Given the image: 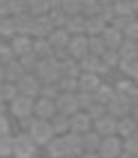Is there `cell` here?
Instances as JSON below:
<instances>
[{"instance_id":"cell-1","label":"cell","mask_w":138,"mask_h":158,"mask_svg":"<svg viewBox=\"0 0 138 158\" xmlns=\"http://www.w3.org/2000/svg\"><path fill=\"white\" fill-rule=\"evenodd\" d=\"M34 76L38 78V82H40V85H56V82L60 80L58 60H56L54 56H51V58H42V60H38Z\"/></svg>"},{"instance_id":"cell-2","label":"cell","mask_w":138,"mask_h":158,"mask_svg":"<svg viewBox=\"0 0 138 158\" xmlns=\"http://www.w3.org/2000/svg\"><path fill=\"white\" fill-rule=\"evenodd\" d=\"M105 109H107L109 116H114V118L118 120V118H123V116L132 114V102H129V98H127L125 94L114 91V96H111V100L107 105H105Z\"/></svg>"},{"instance_id":"cell-3","label":"cell","mask_w":138,"mask_h":158,"mask_svg":"<svg viewBox=\"0 0 138 158\" xmlns=\"http://www.w3.org/2000/svg\"><path fill=\"white\" fill-rule=\"evenodd\" d=\"M36 152H38V145L29 138L27 131L14 136V152H11V154H14L16 158H34Z\"/></svg>"},{"instance_id":"cell-4","label":"cell","mask_w":138,"mask_h":158,"mask_svg":"<svg viewBox=\"0 0 138 158\" xmlns=\"http://www.w3.org/2000/svg\"><path fill=\"white\" fill-rule=\"evenodd\" d=\"M27 134H29V138L34 140L36 145H47L51 138H54V129H51V125H49V120H34V125L27 129Z\"/></svg>"},{"instance_id":"cell-5","label":"cell","mask_w":138,"mask_h":158,"mask_svg":"<svg viewBox=\"0 0 138 158\" xmlns=\"http://www.w3.org/2000/svg\"><path fill=\"white\" fill-rule=\"evenodd\" d=\"M123 38H129V40H136L138 38V25H136V18L134 16H123V18H114L109 23Z\"/></svg>"},{"instance_id":"cell-6","label":"cell","mask_w":138,"mask_h":158,"mask_svg":"<svg viewBox=\"0 0 138 158\" xmlns=\"http://www.w3.org/2000/svg\"><path fill=\"white\" fill-rule=\"evenodd\" d=\"M54 107H56V114H62V116H73L78 109V100H76V94H58L54 98Z\"/></svg>"},{"instance_id":"cell-7","label":"cell","mask_w":138,"mask_h":158,"mask_svg":"<svg viewBox=\"0 0 138 158\" xmlns=\"http://www.w3.org/2000/svg\"><path fill=\"white\" fill-rule=\"evenodd\" d=\"M16 89H18V96H29V98H36L38 96V89H40V82L34 73H23L18 80H16Z\"/></svg>"},{"instance_id":"cell-8","label":"cell","mask_w":138,"mask_h":158,"mask_svg":"<svg viewBox=\"0 0 138 158\" xmlns=\"http://www.w3.org/2000/svg\"><path fill=\"white\" fill-rule=\"evenodd\" d=\"M120 138L118 136H105L100 138V145H98V158H118V154L123 152L120 149Z\"/></svg>"},{"instance_id":"cell-9","label":"cell","mask_w":138,"mask_h":158,"mask_svg":"<svg viewBox=\"0 0 138 158\" xmlns=\"http://www.w3.org/2000/svg\"><path fill=\"white\" fill-rule=\"evenodd\" d=\"M9 109L18 118H25V116H34V98L29 96H16L9 102Z\"/></svg>"},{"instance_id":"cell-10","label":"cell","mask_w":138,"mask_h":158,"mask_svg":"<svg viewBox=\"0 0 138 158\" xmlns=\"http://www.w3.org/2000/svg\"><path fill=\"white\" fill-rule=\"evenodd\" d=\"M67 54L73 60H80L89 54L87 51V36H69V43H67Z\"/></svg>"},{"instance_id":"cell-11","label":"cell","mask_w":138,"mask_h":158,"mask_svg":"<svg viewBox=\"0 0 138 158\" xmlns=\"http://www.w3.org/2000/svg\"><path fill=\"white\" fill-rule=\"evenodd\" d=\"M91 118L85 111H76L73 116H69V131H73V134H87V131H91Z\"/></svg>"},{"instance_id":"cell-12","label":"cell","mask_w":138,"mask_h":158,"mask_svg":"<svg viewBox=\"0 0 138 158\" xmlns=\"http://www.w3.org/2000/svg\"><path fill=\"white\" fill-rule=\"evenodd\" d=\"M91 127H96L94 131H96L100 138H105V136H116V118L109 116V114H105V116H100L98 120H94Z\"/></svg>"},{"instance_id":"cell-13","label":"cell","mask_w":138,"mask_h":158,"mask_svg":"<svg viewBox=\"0 0 138 158\" xmlns=\"http://www.w3.org/2000/svg\"><path fill=\"white\" fill-rule=\"evenodd\" d=\"M54 114H56L54 100H47V98L34 100V118H38V120H51V116H54Z\"/></svg>"},{"instance_id":"cell-14","label":"cell","mask_w":138,"mask_h":158,"mask_svg":"<svg viewBox=\"0 0 138 158\" xmlns=\"http://www.w3.org/2000/svg\"><path fill=\"white\" fill-rule=\"evenodd\" d=\"M100 40H102V45H105V49H107V51H118V47H120V43H123V36H120L111 25H107V27H105V31L100 34Z\"/></svg>"},{"instance_id":"cell-15","label":"cell","mask_w":138,"mask_h":158,"mask_svg":"<svg viewBox=\"0 0 138 158\" xmlns=\"http://www.w3.org/2000/svg\"><path fill=\"white\" fill-rule=\"evenodd\" d=\"M62 143H65V147H67V154H69V156L78 158V156L82 154V136H80V134L67 131L65 136H62Z\"/></svg>"},{"instance_id":"cell-16","label":"cell","mask_w":138,"mask_h":158,"mask_svg":"<svg viewBox=\"0 0 138 158\" xmlns=\"http://www.w3.org/2000/svg\"><path fill=\"white\" fill-rule=\"evenodd\" d=\"M116 136L123 138H129V136H136V120L132 116H123V118L116 120Z\"/></svg>"},{"instance_id":"cell-17","label":"cell","mask_w":138,"mask_h":158,"mask_svg":"<svg viewBox=\"0 0 138 158\" xmlns=\"http://www.w3.org/2000/svg\"><path fill=\"white\" fill-rule=\"evenodd\" d=\"M100 85H102L100 76H96V73H78V91L94 94Z\"/></svg>"},{"instance_id":"cell-18","label":"cell","mask_w":138,"mask_h":158,"mask_svg":"<svg viewBox=\"0 0 138 158\" xmlns=\"http://www.w3.org/2000/svg\"><path fill=\"white\" fill-rule=\"evenodd\" d=\"M51 31H54V25L49 23L47 16H36L34 18V27H31V36L34 38H47Z\"/></svg>"},{"instance_id":"cell-19","label":"cell","mask_w":138,"mask_h":158,"mask_svg":"<svg viewBox=\"0 0 138 158\" xmlns=\"http://www.w3.org/2000/svg\"><path fill=\"white\" fill-rule=\"evenodd\" d=\"M31 27H34V16L20 14L14 18V31L16 36H31Z\"/></svg>"},{"instance_id":"cell-20","label":"cell","mask_w":138,"mask_h":158,"mask_svg":"<svg viewBox=\"0 0 138 158\" xmlns=\"http://www.w3.org/2000/svg\"><path fill=\"white\" fill-rule=\"evenodd\" d=\"M11 54H14V58L18 56H25V54H29L31 51V36H14L11 38Z\"/></svg>"},{"instance_id":"cell-21","label":"cell","mask_w":138,"mask_h":158,"mask_svg":"<svg viewBox=\"0 0 138 158\" xmlns=\"http://www.w3.org/2000/svg\"><path fill=\"white\" fill-rule=\"evenodd\" d=\"M31 54H36L42 60V58L54 56V49H51V45L47 43V38H31Z\"/></svg>"},{"instance_id":"cell-22","label":"cell","mask_w":138,"mask_h":158,"mask_svg":"<svg viewBox=\"0 0 138 158\" xmlns=\"http://www.w3.org/2000/svg\"><path fill=\"white\" fill-rule=\"evenodd\" d=\"M65 31L69 36H85V16H80V14L69 16L65 23Z\"/></svg>"},{"instance_id":"cell-23","label":"cell","mask_w":138,"mask_h":158,"mask_svg":"<svg viewBox=\"0 0 138 158\" xmlns=\"http://www.w3.org/2000/svg\"><path fill=\"white\" fill-rule=\"evenodd\" d=\"M47 43L51 45V49H67V43H69V34L65 29H54L51 34L47 36Z\"/></svg>"},{"instance_id":"cell-24","label":"cell","mask_w":138,"mask_h":158,"mask_svg":"<svg viewBox=\"0 0 138 158\" xmlns=\"http://www.w3.org/2000/svg\"><path fill=\"white\" fill-rule=\"evenodd\" d=\"M45 147H47V154L51 158H65V156H69L65 143H62V136H54V138H51Z\"/></svg>"},{"instance_id":"cell-25","label":"cell","mask_w":138,"mask_h":158,"mask_svg":"<svg viewBox=\"0 0 138 158\" xmlns=\"http://www.w3.org/2000/svg\"><path fill=\"white\" fill-rule=\"evenodd\" d=\"M105 27H107V23H102V20L98 16H89V18H85V36H100Z\"/></svg>"},{"instance_id":"cell-26","label":"cell","mask_w":138,"mask_h":158,"mask_svg":"<svg viewBox=\"0 0 138 158\" xmlns=\"http://www.w3.org/2000/svg\"><path fill=\"white\" fill-rule=\"evenodd\" d=\"M136 5H138V0H118V2H114L111 7H114L116 18H123V16H134Z\"/></svg>"},{"instance_id":"cell-27","label":"cell","mask_w":138,"mask_h":158,"mask_svg":"<svg viewBox=\"0 0 138 158\" xmlns=\"http://www.w3.org/2000/svg\"><path fill=\"white\" fill-rule=\"evenodd\" d=\"M2 73H5V80L2 82H16L20 76H23V69H20V65H18V60L14 58V60H9L7 65L2 67Z\"/></svg>"},{"instance_id":"cell-28","label":"cell","mask_w":138,"mask_h":158,"mask_svg":"<svg viewBox=\"0 0 138 158\" xmlns=\"http://www.w3.org/2000/svg\"><path fill=\"white\" fill-rule=\"evenodd\" d=\"M58 69H60V76H69V78H78V60H73V58H65V60H60L58 62Z\"/></svg>"},{"instance_id":"cell-29","label":"cell","mask_w":138,"mask_h":158,"mask_svg":"<svg viewBox=\"0 0 138 158\" xmlns=\"http://www.w3.org/2000/svg\"><path fill=\"white\" fill-rule=\"evenodd\" d=\"M49 125H51V129H54L56 136H62V134L69 131V118L62 116V114H54L51 120H49Z\"/></svg>"},{"instance_id":"cell-30","label":"cell","mask_w":138,"mask_h":158,"mask_svg":"<svg viewBox=\"0 0 138 158\" xmlns=\"http://www.w3.org/2000/svg\"><path fill=\"white\" fill-rule=\"evenodd\" d=\"M49 11V5L47 0H27V14L29 16H47Z\"/></svg>"},{"instance_id":"cell-31","label":"cell","mask_w":138,"mask_h":158,"mask_svg":"<svg viewBox=\"0 0 138 158\" xmlns=\"http://www.w3.org/2000/svg\"><path fill=\"white\" fill-rule=\"evenodd\" d=\"M98 65H100V58L89 56V54L85 56V58H80V60H78V69H80V73H96Z\"/></svg>"},{"instance_id":"cell-32","label":"cell","mask_w":138,"mask_h":158,"mask_svg":"<svg viewBox=\"0 0 138 158\" xmlns=\"http://www.w3.org/2000/svg\"><path fill=\"white\" fill-rule=\"evenodd\" d=\"M118 67H120V71H123L129 80L138 76V60H136V58H120Z\"/></svg>"},{"instance_id":"cell-33","label":"cell","mask_w":138,"mask_h":158,"mask_svg":"<svg viewBox=\"0 0 138 158\" xmlns=\"http://www.w3.org/2000/svg\"><path fill=\"white\" fill-rule=\"evenodd\" d=\"M38 56L36 54H31V51H29V54H25V56H20L18 58V65H20V69H23L25 73H34L36 71V65H38Z\"/></svg>"},{"instance_id":"cell-34","label":"cell","mask_w":138,"mask_h":158,"mask_svg":"<svg viewBox=\"0 0 138 158\" xmlns=\"http://www.w3.org/2000/svg\"><path fill=\"white\" fill-rule=\"evenodd\" d=\"M98 145H100V136L96 131L82 134V152H98Z\"/></svg>"},{"instance_id":"cell-35","label":"cell","mask_w":138,"mask_h":158,"mask_svg":"<svg viewBox=\"0 0 138 158\" xmlns=\"http://www.w3.org/2000/svg\"><path fill=\"white\" fill-rule=\"evenodd\" d=\"M87 51H89V56H96V58H100L105 51V45H102V40H100V36H89L87 38Z\"/></svg>"},{"instance_id":"cell-36","label":"cell","mask_w":138,"mask_h":158,"mask_svg":"<svg viewBox=\"0 0 138 158\" xmlns=\"http://www.w3.org/2000/svg\"><path fill=\"white\" fill-rule=\"evenodd\" d=\"M60 94H76L78 89V78H69V76H60V80L56 82Z\"/></svg>"},{"instance_id":"cell-37","label":"cell","mask_w":138,"mask_h":158,"mask_svg":"<svg viewBox=\"0 0 138 158\" xmlns=\"http://www.w3.org/2000/svg\"><path fill=\"white\" fill-rule=\"evenodd\" d=\"M138 49H136V40H129V38H123V43L118 47V56L120 58H136Z\"/></svg>"},{"instance_id":"cell-38","label":"cell","mask_w":138,"mask_h":158,"mask_svg":"<svg viewBox=\"0 0 138 158\" xmlns=\"http://www.w3.org/2000/svg\"><path fill=\"white\" fill-rule=\"evenodd\" d=\"M47 18H49V23L54 25V29H65L67 16L60 11V7H56V9H49V11H47Z\"/></svg>"},{"instance_id":"cell-39","label":"cell","mask_w":138,"mask_h":158,"mask_svg":"<svg viewBox=\"0 0 138 158\" xmlns=\"http://www.w3.org/2000/svg\"><path fill=\"white\" fill-rule=\"evenodd\" d=\"M20 14H27V0H7V16H20Z\"/></svg>"},{"instance_id":"cell-40","label":"cell","mask_w":138,"mask_h":158,"mask_svg":"<svg viewBox=\"0 0 138 158\" xmlns=\"http://www.w3.org/2000/svg\"><path fill=\"white\" fill-rule=\"evenodd\" d=\"M111 96H114V87H109V85H100L94 91V100L100 102V105H107L111 100Z\"/></svg>"},{"instance_id":"cell-41","label":"cell","mask_w":138,"mask_h":158,"mask_svg":"<svg viewBox=\"0 0 138 158\" xmlns=\"http://www.w3.org/2000/svg\"><path fill=\"white\" fill-rule=\"evenodd\" d=\"M60 11L65 14L67 18L69 16H76V14H80V0H60Z\"/></svg>"},{"instance_id":"cell-42","label":"cell","mask_w":138,"mask_h":158,"mask_svg":"<svg viewBox=\"0 0 138 158\" xmlns=\"http://www.w3.org/2000/svg\"><path fill=\"white\" fill-rule=\"evenodd\" d=\"M11 152H14V136L11 134L0 136V158L11 156Z\"/></svg>"},{"instance_id":"cell-43","label":"cell","mask_w":138,"mask_h":158,"mask_svg":"<svg viewBox=\"0 0 138 158\" xmlns=\"http://www.w3.org/2000/svg\"><path fill=\"white\" fill-rule=\"evenodd\" d=\"M98 14V0H80V16L89 18Z\"/></svg>"},{"instance_id":"cell-44","label":"cell","mask_w":138,"mask_h":158,"mask_svg":"<svg viewBox=\"0 0 138 158\" xmlns=\"http://www.w3.org/2000/svg\"><path fill=\"white\" fill-rule=\"evenodd\" d=\"M76 100H78V109L80 111H87L91 105L96 102V100H94V94H87V91H78L76 94Z\"/></svg>"},{"instance_id":"cell-45","label":"cell","mask_w":138,"mask_h":158,"mask_svg":"<svg viewBox=\"0 0 138 158\" xmlns=\"http://www.w3.org/2000/svg\"><path fill=\"white\" fill-rule=\"evenodd\" d=\"M120 149H123L125 154H129V156H136V154H138V138H136V136L123 138V143H120Z\"/></svg>"},{"instance_id":"cell-46","label":"cell","mask_w":138,"mask_h":158,"mask_svg":"<svg viewBox=\"0 0 138 158\" xmlns=\"http://www.w3.org/2000/svg\"><path fill=\"white\" fill-rule=\"evenodd\" d=\"M0 36H7V38H14L16 31H14V18L11 16H5L0 20Z\"/></svg>"},{"instance_id":"cell-47","label":"cell","mask_w":138,"mask_h":158,"mask_svg":"<svg viewBox=\"0 0 138 158\" xmlns=\"http://www.w3.org/2000/svg\"><path fill=\"white\" fill-rule=\"evenodd\" d=\"M100 62L107 69H111V67H118V62H120V56H118V51H105V54L100 56Z\"/></svg>"},{"instance_id":"cell-48","label":"cell","mask_w":138,"mask_h":158,"mask_svg":"<svg viewBox=\"0 0 138 158\" xmlns=\"http://www.w3.org/2000/svg\"><path fill=\"white\" fill-rule=\"evenodd\" d=\"M58 94H60L58 85H40V89H38V96L40 98H47V100H54Z\"/></svg>"},{"instance_id":"cell-49","label":"cell","mask_w":138,"mask_h":158,"mask_svg":"<svg viewBox=\"0 0 138 158\" xmlns=\"http://www.w3.org/2000/svg\"><path fill=\"white\" fill-rule=\"evenodd\" d=\"M2 100H9L11 102L16 96H18V89H16V82H2Z\"/></svg>"},{"instance_id":"cell-50","label":"cell","mask_w":138,"mask_h":158,"mask_svg":"<svg viewBox=\"0 0 138 158\" xmlns=\"http://www.w3.org/2000/svg\"><path fill=\"white\" fill-rule=\"evenodd\" d=\"M85 114H87L89 118H91V123H94V120H98L100 116H105V114H107V109H105V105H100V102H94V105H91V107H89L87 111H85Z\"/></svg>"},{"instance_id":"cell-51","label":"cell","mask_w":138,"mask_h":158,"mask_svg":"<svg viewBox=\"0 0 138 158\" xmlns=\"http://www.w3.org/2000/svg\"><path fill=\"white\" fill-rule=\"evenodd\" d=\"M134 87H136L134 82H132L129 78H125V80H120L118 85H116V89H114V91H118V94H125V96H127V94H129Z\"/></svg>"},{"instance_id":"cell-52","label":"cell","mask_w":138,"mask_h":158,"mask_svg":"<svg viewBox=\"0 0 138 158\" xmlns=\"http://www.w3.org/2000/svg\"><path fill=\"white\" fill-rule=\"evenodd\" d=\"M9 60H14V54H11V49H9L7 45H0V65H7Z\"/></svg>"},{"instance_id":"cell-53","label":"cell","mask_w":138,"mask_h":158,"mask_svg":"<svg viewBox=\"0 0 138 158\" xmlns=\"http://www.w3.org/2000/svg\"><path fill=\"white\" fill-rule=\"evenodd\" d=\"M9 134V120H7V116H0V136H5Z\"/></svg>"},{"instance_id":"cell-54","label":"cell","mask_w":138,"mask_h":158,"mask_svg":"<svg viewBox=\"0 0 138 158\" xmlns=\"http://www.w3.org/2000/svg\"><path fill=\"white\" fill-rule=\"evenodd\" d=\"M34 116H25V118H20V125H23V129H29L31 125H34Z\"/></svg>"},{"instance_id":"cell-55","label":"cell","mask_w":138,"mask_h":158,"mask_svg":"<svg viewBox=\"0 0 138 158\" xmlns=\"http://www.w3.org/2000/svg\"><path fill=\"white\" fill-rule=\"evenodd\" d=\"M78 158H98V154H96V152H82Z\"/></svg>"},{"instance_id":"cell-56","label":"cell","mask_w":138,"mask_h":158,"mask_svg":"<svg viewBox=\"0 0 138 158\" xmlns=\"http://www.w3.org/2000/svg\"><path fill=\"white\" fill-rule=\"evenodd\" d=\"M0 16H7V0H0Z\"/></svg>"},{"instance_id":"cell-57","label":"cell","mask_w":138,"mask_h":158,"mask_svg":"<svg viewBox=\"0 0 138 158\" xmlns=\"http://www.w3.org/2000/svg\"><path fill=\"white\" fill-rule=\"evenodd\" d=\"M47 5H49V9H56L60 5V0H47Z\"/></svg>"},{"instance_id":"cell-58","label":"cell","mask_w":138,"mask_h":158,"mask_svg":"<svg viewBox=\"0 0 138 158\" xmlns=\"http://www.w3.org/2000/svg\"><path fill=\"white\" fill-rule=\"evenodd\" d=\"M0 116H7V109H5V102H0Z\"/></svg>"},{"instance_id":"cell-59","label":"cell","mask_w":138,"mask_h":158,"mask_svg":"<svg viewBox=\"0 0 138 158\" xmlns=\"http://www.w3.org/2000/svg\"><path fill=\"white\" fill-rule=\"evenodd\" d=\"M118 158H136V156H129V154H125V152H120V154H118Z\"/></svg>"},{"instance_id":"cell-60","label":"cell","mask_w":138,"mask_h":158,"mask_svg":"<svg viewBox=\"0 0 138 158\" xmlns=\"http://www.w3.org/2000/svg\"><path fill=\"white\" fill-rule=\"evenodd\" d=\"M5 80V73H2V65H0V82Z\"/></svg>"},{"instance_id":"cell-61","label":"cell","mask_w":138,"mask_h":158,"mask_svg":"<svg viewBox=\"0 0 138 158\" xmlns=\"http://www.w3.org/2000/svg\"><path fill=\"white\" fill-rule=\"evenodd\" d=\"M0 85H2V82H0ZM0 102H5V100H2V87H0Z\"/></svg>"},{"instance_id":"cell-62","label":"cell","mask_w":138,"mask_h":158,"mask_svg":"<svg viewBox=\"0 0 138 158\" xmlns=\"http://www.w3.org/2000/svg\"><path fill=\"white\" fill-rule=\"evenodd\" d=\"M114 2H118V0H111V5H114Z\"/></svg>"},{"instance_id":"cell-63","label":"cell","mask_w":138,"mask_h":158,"mask_svg":"<svg viewBox=\"0 0 138 158\" xmlns=\"http://www.w3.org/2000/svg\"><path fill=\"white\" fill-rule=\"evenodd\" d=\"M65 158H73V156H65Z\"/></svg>"}]
</instances>
